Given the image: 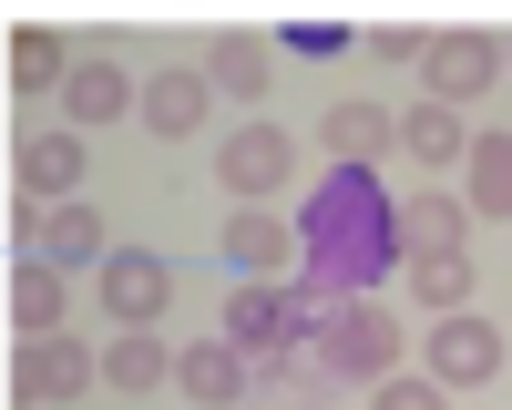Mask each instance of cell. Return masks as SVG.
<instances>
[{"label":"cell","instance_id":"14","mask_svg":"<svg viewBox=\"0 0 512 410\" xmlns=\"http://www.w3.org/2000/svg\"><path fill=\"white\" fill-rule=\"evenodd\" d=\"M11 328H21V339H62V267L52 257L11 267Z\"/></svg>","mask_w":512,"mask_h":410},{"label":"cell","instance_id":"19","mask_svg":"<svg viewBox=\"0 0 512 410\" xmlns=\"http://www.w3.org/2000/svg\"><path fill=\"white\" fill-rule=\"evenodd\" d=\"M461 226H472V205H461V195H410V205H400V257L461 246Z\"/></svg>","mask_w":512,"mask_h":410},{"label":"cell","instance_id":"10","mask_svg":"<svg viewBox=\"0 0 512 410\" xmlns=\"http://www.w3.org/2000/svg\"><path fill=\"white\" fill-rule=\"evenodd\" d=\"M226 339L256 369H277L287 359V298H277V287H236V298H226Z\"/></svg>","mask_w":512,"mask_h":410},{"label":"cell","instance_id":"9","mask_svg":"<svg viewBox=\"0 0 512 410\" xmlns=\"http://www.w3.org/2000/svg\"><path fill=\"white\" fill-rule=\"evenodd\" d=\"M205 103H216V82H205V62H195V72L175 62V72H154V82H144V123H154L164 144H185L195 123H205Z\"/></svg>","mask_w":512,"mask_h":410},{"label":"cell","instance_id":"3","mask_svg":"<svg viewBox=\"0 0 512 410\" xmlns=\"http://www.w3.org/2000/svg\"><path fill=\"white\" fill-rule=\"evenodd\" d=\"M93 380H103V369H93V349H82L72 328H62V339H21V359H11V400H21V410H52V400H82Z\"/></svg>","mask_w":512,"mask_h":410},{"label":"cell","instance_id":"16","mask_svg":"<svg viewBox=\"0 0 512 410\" xmlns=\"http://www.w3.org/2000/svg\"><path fill=\"white\" fill-rule=\"evenodd\" d=\"M205 82L236 93V103H256V93H267V41H256V31H216V41H205Z\"/></svg>","mask_w":512,"mask_h":410},{"label":"cell","instance_id":"25","mask_svg":"<svg viewBox=\"0 0 512 410\" xmlns=\"http://www.w3.org/2000/svg\"><path fill=\"white\" fill-rule=\"evenodd\" d=\"M379 410H441V380H379Z\"/></svg>","mask_w":512,"mask_h":410},{"label":"cell","instance_id":"8","mask_svg":"<svg viewBox=\"0 0 512 410\" xmlns=\"http://www.w3.org/2000/svg\"><path fill=\"white\" fill-rule=\"evenodd\" d=\"M62 113L72 123H113V113H144V93H134V72H123L113 52H82L72 82H62Z\"/></svg>","mask_w":512,"mask_h":410},{"label":"cell","instance_id":"5","mask_svg":"<svg viewBox=\"0 0 512 410\" xmlns=\"http://www.w3.org/2000/svg\"><path fill=\"white\" fill-rule=\"evenodd\" d=\"M420 72H431V103H482L492 93V82H502V41L492 31H441L431 41V52H420Z\"/></svg>","mask_w":512,"mask_h":410},{"label":"cell","instance_id":"11","mask_svg":"<svg viewBox=\"0 0 512 410\" xmlns=\"http://www.w3.org/2000/svg\"><path fill=\"white\" fill-rule=\"evenodd\" d=\"M287 164H297V144L277 134V123H246V134L226 144V185L256 205V195H277V185H287Z\"/></svg>","mask_w":512,"mask_h":410},{"label":"cell","instance_id":"26","mask_svg":"<svg viewBox=\"0 0 512 410\" xmlns=\"http://www.w3.org/2000/svg\"><path fill=\"white\" fill-rule=\"evenodd\" d=\"M369 52H379V62H420V52H431V41H420L410 21H390V31H369Z\"/></svg>","mask_w":512,"mask_h":410},{"label":"cell","instance_id":"1","mask_svg":"<svg viewBox=\"0 0 512 410\" xmlns=\"http://www.w3.org/2000/svg\"><path fill=\"white\" fill-rule=\"evenodd\" d=\"M297 246H308V287L318 298H369L379 277L400 267V205L369 164H338V175L308 195L297 216Z\"/></svg>","mask_w":512,"mask_h":410},{"label":"cell","instance_id":"23","mask_svg":"<svg viewBox=\"0 0 512 410\" xmlns=\"http://www.w3.org/2000/svg\"><path fill=\"white\" fill-rule=\"evenodd\" d=\"M400 154L451 164V154H472V134H461V113H451V103H420V113H400Z\"/></svg>","mask_w":512,"mask_h":410},{"label":"cell","instance_id":"13","mask_svg":"<svg viewBox=\"0 0 512 410\" xmlns=\"http://www.w3.org/2000/svg\"><path fill=\"white\" fill-rule=\"evenodd\" d=\"M318 134H328V154H338V164H369V175H379V154L400 144V113H379V103H328Z\"/></svg>","mask_w":512,"mask_h":410},{"label":"cell","instance_id":"7","mask_svg":"<svg viewBox=\"0 0 512 410\" xmlns=\"http://www.w3.org/2000/svg\"><path fill=\"white\" fill-rule=\"evenodd\" d=\"M246 380H256V359H246L236 339H195V349L175 359V390H185V400H205V410H236V400H246Z\"/></svg>","mask_w":512,"mask_h":410},{"label":"cell","instance_id":"18","mask_svg":"<svg viewBox=\"0 0 512 410\" xmlns=\"http://www.w3.org/2000/svg\"><path fill=\"white\" fill-rule=\"evenodd\" d=\"M103 380L113 390H164V380H175V349H164L154 328H123V339L103 349Z\"/></svg>","mask_w":512,"mask_h":410},{"label":"cell","instance_id":"21","mask_svg":"<svg viewBox=\"0 0 512 410\" xmlns=\"http://www.w3.org/2000/svg\"><path fill=\"white\" fill-rule=\"evenodd\" d=\"M410 267V287H420V308H461V298H472V257H461V246H431V257H400Z\"/></svg>","mask_w":512,"mask_h":410},{"label":"cell","instance_id":"4","mask_svg":"<svg viewBox=\"0 0 512 410\" xmlns=\"http://www.w3.org/2000/svg\"><path fill=\"white\" fill-rule=\"evenodd\" d=\"M164 308H175V267L144 257V246H113L103 257V318L113 328H154Z\"/></svg>","mask_w":512,"mask_h":410},{"label":"cell","instance_id":"6","mask_svg":"<svg viewBox=\"0 0 512 410\" xmlns=\"http://www.w3.org/2000/svg\"><path fill=\"white\" fill-rule=\"evenodd\" d=\"M502 369V328L492 318H472V308H451L441 328H431V380H451V390H482Z\"/></svg>","mask_w":512,"mask_h":410},{"label":"cell","instance_id":"24","mask_svg":"<svg viewBox=\"0 0 512 410\" xmlns=\"http://www.w3.org/2000/svg\"><path fill=\"white\" fill-rule=\"evenodd\" d=\"M277 41H287L297 62H338V52H349V31H338V21H287Z\"/></svg>","mask_w":512,"mask_h":410},{"label":"cell","instance_id":"15","mask_svg":"<svg viewBox=\"0 0 512 410\" xmlns=\"http://www.w3.org/2000/svg\"><path fill=\"white\" fill-rule=\"evenodd\" d=\"M72 185H82V134H31V144H21V195H31V205H41V195L72 205Z\"/></svg>","mask_w":512,"mask_h":410},{"label":"cell","instance_id":"22","mask_svg":"<svg viewBox=\"0 0 512 410\" xmlns=\"http://www.w3.org/2000/svg\"><path fill=\"white\" fill-rule=\"evenodd\" d=\"M72 82V52L52 31H11V93H62Z\"/></svg>","mask_w":512,"mask_h":410},{"label":"cell","instance_id":"12","mask_svg":"<svg viewBox=\"0 0 512 410\" xmlns=\"http://www.w3.org/2000/svg\"><path fill=\"white\" fill-rule=\"evenodd\" d=\"M226 257L236 267H256V277H287L308 246H297V226H277L267 205H236V226H226Z\"/></svg>","mask_w":512,"mask_h":410},{"label":"cell","instance_id":"2","mask_svg":"<svg viewBox=\"0 0 512 410\" xmlns=\"http://www.w3.org/2000/svg\"><path fill=\"white\" fill-rule=\"evenodd\" d=\"M318 369L328 380H390L400 369V328L379 298H328L318 308Z\"/></svg>","mask_w":512,"mask_h":410},{"label":"cell","instance_id":"20","mask_svg":"<svg viewBox=\"0 0 512 410\" xmlns=\"http://www.w3.org/2000/svg\"><path fill=\"white\" fill-rule=\"evenodd\" d=\"M472 216H512V134H472Z\"/></svg>","mask_w":512,"mask_h":410},{"label":"cell","instance_id":"17","mask_svg":"<svg viewBox=\"0 0 512 410\" xmlns=\"http://www.w3.org/2000/svg\"><path fill=\"white\" fill-rule=\"evenodd\" d=\"M41 257H52V267H103L113 257V246H103V216H93V205H52V226H41Z\"/></svg>","mask_w":512,"mask_h":410}]
</instances>
